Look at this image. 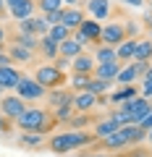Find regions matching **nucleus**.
Returning <instances> with one entry per match:
<instances>
[{
  "instance_id": "f257e3e1",
  "label": "nucleus",
  "mask_w": 152,
  "mask_h": 157,
  "mask_svg": "<svg viewBox=\"0 0 152 157\" xmlns=\"http://www.w3.org/2000/svg\"><path fill=\"white\" fill-rule=\"evenodd\" d=\"M95 141V134L92 131H60V134L50 136V141H47V147H50V152H55V155H71L73 149H79V147H87Z\"/></svg>"
},
{
  "instance_id": "f03ea898",
  "label": "nucleus",
  "mask_w": 152,
  "mask_h": 157,
  "mask_svg": "<svg viewBox=\"0 0 152 157\" xmlns=\"http://www.w3.org/2000/svg\"><path fill=\"white\" fill-rule=\"evenodd\" d=\"M55 123H58L55 115L47 110H40V107H26L24 115L16 121V126L21 131H37V134H47Z\"/></svg>"
},
{
  "instance_id": "7ed1b4c3",
  "label": "nucleus",
  "mask_w": 152,
  "mask_h": 157,
  "mask_svg": "<svg viewBox=\"0 0 152 157\" xmlns=\"http://www.w3.org/2000/svg\"><path fill=\"white\" fill-rule=\"evenodd\" d=\"M34 78H37V81H40V84L45 86L47 92H50V89H58V86H66V73L58 71L53 63L40 66L37 71H34Z\"/></svg>"
},
{
  "instance_id": "20e7f679",
  "label": "nucleus",
  "mask_w": 152,
  "mask_h": 157,
  "mask_svg": "<svg viewBox=\"0 0 152 157\" xmlns=\"http://www.w3.org/2000/svg\"><path fill=\"white\" fill-rule=\"evenodd\" d=\"M16 94L21 97V100L34 102V100H45V97H47V89L37 81V78H26V76H24L21 81H18V86H16Z\"/></svg>"
},
{
  "instance_id": "39448f33",
  "label": "nucleus",
  "mask_w": 152,
  "mask_h": 157,
  "mask_svg": "<svg viewBox=\"0 0 152 157\" xmlns=\"http://www.w3.org/2000/svg\"><path fill=\"white\" fill-rule=\"evenodd\" d=\"M100 34H102V26H100V24H97L95 18H92V21H89V18H84V21H81V26L76 29L71 37L76 39L79 45H84V47H87L89 42H97V39H100Z\"/></svg>"
},
{
  "instance_id": "423d86ee",
  "label": "nucleus",
  "mask_w": 152,
  "mask_h": 157,
  "mask_svg": "<svg viewBox=\"0 0 152 157\" xmlns=\"http://www.w3.org/2000/svg\"><path fill=\"white\" fill-rule=\"evenodd\" d=\"M121 107H123V110L129 113L131 123H139L142 118H144L147 113L152 110V100H150V97H142V94H139V97H134V100L123 102V105H121Z\"/></svg>"
},
{
  "instance_id": "0eeeda50",
  "label": "nucleus",
  "mask_w": 152,
  "mask_h": 157,
  "mask_svg": "<svg viewBox=\"0 0 152 157\" xmlns=\"http://www.w3.org/2000/svg\"><path fill=\"white\" fill-rule=\"evenodd\" d=\"M129 37V32H126L123 24H107V26H102V34H100V42L102 45H110V47H118L123 39Z\"/></svg>"
},
{
  "instance_id": "6e6552de",
  "label": "nucleus",
  "mask_w": 152,
  "mask_h": 157,
  "mask_svg": "<svg viewBox=\"0 0 152 157\" xmlns=\"http://www.w3.org/2000/svg\"><path fill=\"white\" fill-rule=\"evenodd\" d=\"M0 110L6 113L8 121H18L26 110V100H21L18 94H8L6 100H0Z\"/></svg>"
},
{
  "instance_id": "1a4fd4ad",
  "label": "nucleus",
  "mask_w": 152,
  "mask_h": 157,
  "mask_svg": "<svg viewBox=\"0 0 152 157\" xmlns=\"http://www.w3.org/2000/svg\"><path fill=\"white\" fill-rule=\"evenodd\" d=\"M97 100H100V97H97L95 92H89V89L76 92V94H73V110L76 113H89L92 107L97 105Z\"/></svg>"
},
{
  "instance_id": "9d476101",
  "label": "nucleus",
  "mask_w": 152,
  "mask_h": 157,
  "mask_svg": "<svg viewBox=\"0 0 152 157\" xmlns=\"http://www.w3.org/2000/svg\"><path fill=\"white\" fill-rule=\"evenodd\" d=\"M84 18H87V16H84V13H81L76 6L63 8V11H60V24H63L66 29H71V32H76V29L81 26V21H84Z\"/></svg>"
},
{
  "instance_id": "9b49d317",
  "label": "nucleus",
  "mask_w": 152,
  "mask_h": 157,
  "mask_svg": "<svg viewBox=\"0 0 152 157\" xmlns=\"http://www.w3.org/2000/svg\"><path fill=\"white\" fill-rule=\"evenodd\" d=\"M121 73V60H113V63H97L95 66V78H102V81H115Z\"/></svg>"
},
{
  "instance_id": "f8f14e48",
  "label": "nucleus",
  "mask_w": 152,
  "mask_h": 157,
  "mask_svg": "<svg viewBox=\"0 0 152 157\" xmlns=\"http://www.w3.org/2000/svg\"><path fill=\"white\" fill-rule=\"evenodd\" d=\"M121 128V123L115 121L113 115H107V118H100L95 123V128H92V134H95V139H105V136H110V134H115V131Z\"/></svg>"
},
{
  "instance_id": "ddd939ff",
  "label": "nucleus",
  "mask_w": 152,
  "mask_h": 157,
  "mask_svg": "<svg viewBox=\"0 0 152 157\" xmlns=\"http://www.w3.org/2000/svg\"><path fill=\"white\" fill-rule=\"evenodd\" d=\"M71 102H73V92L66 89V86H58V89L47 92V105H50L53 110L60 107V105H71Z\"/></svg>"
},
{
  "instance_id": "4468645a",
  "label": "nucleus",
  "mask_w": 152,
  "mask_h": 157,
  "mask_svg": "<svg viewBox=\"0 0 152 157\" xmlns=\"http://www.w3.org/2000/svg\"><path fill=\"white\" fill-rule=\"evenodd\" d=\"M95 66H97V60H95V55H87V52H81V55H76L71 60V71L73 73H95Z\"/></svg>"
},
{
  "instance_id": "2eb2a0df",
  "label": "nucleus",
  "mask_w": 152,
  "mask_h": 157,
  "mask_svg": "<svg viewBox=\"0 0 152 157\" xmlns=\"http://www.w3.org/2000/svg\"><path fill=\"white\" fill-rule=\"evenodd\" d=\"M87 13H89L95 21L110 16V0H87Z\"/></svg>"
},
{
  "instance_id": "dca6fc26",
  "label": "nucleus",
  "mask_w": 152,
  "mask_h": 157,
  "mask_svg": "<svg viewBox=\"0 0 152 157\" xmlns=\"http://www.w3.org/2000/svg\"><path fill=\"white\" fill-rule=\"evenodd\" d=\"M126 144H129V139L121 134V128L115 131V134H110V136H105V139H100V147H102L105 152H118V149H123Z\"/></svg>"
},
{
  "instance_id": "f3484780",
  "label": "nucleus",
  "mask_w": 152,
  "mask_h": 157,
  "mask_svg": "<svg viewBox=\"0 0 152 157\" xmlns=\"http://www.w3.org/2000/svg\"><path fill=\"white\" fill-rule=\"evenodd\" d=\"M21 78H24V76H21V73H18L13 66L0 68V86H3V89H16Z\"/></svg>"
},
{
  "instance_id": "a211bd4d",
  "label": "nucleus",
  "mask_w": 152,
  "mask_h": 157,
  "mask_svg": "<svg viewBox=\"0 0 152 157\" xmlns=\"http://www.w3.org/2000/svg\"><path fill=\"white\" fill-rule=\"evenodd\" d=\"M81 52H84V45H79L73 37L63 39L60 45H58V55H60V58H71V60H73V58L81 55Z\"/></svg>"
},
{
  "instance_id": "6ab92c4d",
  "label": "nucleus",
  "mask_w": 152,
  "mask_h": 157,
  "mask_svg": "<svg viewBox=\"0 0 152 157\" xmlns=\"http://www.w3.org/2000/svg\"><path fill=\"white\" fill-rule=\"evenodd\" d=\"M34 6H37L34 0H18L16 6H11V8H8V13H11V16L16 18V21H24V18H29V16L34 13Z\"/></svg>"
},
{
  "instance_id": "aec40b11",
  "label": "nucleus",
  "mask_w": 152,
  "mask_h": 157,
  "mask_svg": "<svg viewBox=\"0 0 152 157\" xmlns=\"http://www.w3.org/2000/svg\"><path fill=\"white\" fill-rule=\"evenodd\" d=\"M121 134L129 139V144H139V141L147 139V131L142 128L139 123H126V126H121Z\"/></svg>"
},
{
  "instance_id": "412c9836",
  "label": "nucleus",
  "mask_w": 152,
  "mask_h": 157,
  "mask_svg": "<svg viewBox=\"0 0 152 157\" xmlns=\"http://www.w3.org/2000/svg\"><path fill=\"white\" fill-rule=\"evenodd\" d=\"M134 97H139L136 86H134V84H123L118 92H113V94H110V102H113V105H123V102L134 100Z\"/></svg>"
},
{
  "instance_id": "4be33fe9",
  "label": "nucleus",
  "mask_w": 152,
  "mask_h": 157,
  "mask_svg": "<svg viewBox=\"0 0 152 157\" xmlns=\"http://www.w3.org/2000/svg\"><path fill=\"white\" fill-rule=\"evenodd\" d=\"M8 55H11L13 63H32L34 50H29V47H21V45H16V42H11V47H8Z\"/></svg>"
},
{
  "instance_id": "5701e85b",
  "label": "nucleus",
  "mask_w": 152,
  "mask_h": 157,
  "mask_svg": "<svg viewBox=\"0 0 152 157\" xmlns=\"http://www.w3.org/2000/svg\"><path fill=\"white\" fill-rule=\"evenodd\" d=\"M136 42H139V39H134V37H126L123 42H121V45L115 47V52H118V60H134Z\"/></svg>"
},
{
  "instance_id": "b1692460",
  "label": "nucleus",
  "mask_w": 152,
  "mask_h": 157,
  "mask_svg": "<svg viewBox=\"0 0 152 157\" xmlns=\"http://www.w3.org/2000/svg\"><path fill=\"white\" fill-rule=\"evenodd\" d=\"M95 60L97 63H113V60H118V52H115V47L100 42V45L95 47Z\"/></svg>"
},
{
  "instance_id": "393cba45",
  "label": "nucleus",
  "mask_w": 152,
  "mask_h": 157,
  "mask_svg": "<svg viewBox=\"0 0 152 157\" xmlns=\"http://www.w3.org/2000/svg\"><path fill=\"white\" fill-rule=\"evenodd\" d=\"M42 141H45V134H37V131H24V134L18 136V144H21V147H29V149L42 147Z\"/></svg>"
},
{
  "instance_id": "a878e982",
  "label": "nucleus",
  "mask_w": 152,
  "mask_h": 157,
  "mask_svg": "<svg viewBox=\"0 0 152 157\" xmlns=\"http://www.w3.org/2000/svg\"><path fill=\"white\" fill-rule=\"evenodd\" d=\"M134 60H152V39H139L136 42V52H134Z\"/></svg>"
},
{
  "instance_id": "bb28decb",
  "label": "nucleus",
  "mask_w": 152,
  "mask_h": 157,
  "mask_svg": "<svg viewBox=\"0 0 152 157\" xmlns=\"http://www.w3.org/2000/svg\"><path fill=\"white\" fill-rule=\"evenodd\" d=\"M13 42L21 45V47H29V50H34V52L40 50V37H34V34H16Z\"/></svg>"
},
{
  "instance_id": "cd10ccee",
  "label": "nucleus",
  "mask_w": 152,
  "mask_h": 157,
  "mask_svg": "<svg viewBox=\"0 0 152 157\" xmlns=\"http://www.w3.org/2000/svg\"><path fill=\"white\" fill-rule=\"evenodd\" d=\"M40 52L45 58H53L55 60L58 58V42H53L50 37H40Z\"/></svg>"
},
{
  "instance_id": "c85d7f7f",
  "label": "nucleus",
  "mask_w": 152,
  "mask_h": 157,
  "mask_svg": "<svg viewBox=\"0 0 152 157\" xmlns=\"http://www.w3.org/2000/svg\"><path fill=\"white\" fill-rule=\"evenodd\" d=\"M71 29H66V26H63V24H55V26H50V32H47V37H50L53 39V42H58V45H60V42H63V39H68V37H71Z\"/></svg>"
},
{
  "instance_id": "c756f323",
  "label": "nucleus",
  "mask_w": 152,
  "mask_h": 157,
  "mask_svg": "<svg viewBox=\"0 0 152 157\" xmlns=\"http://www.w3.org/2000/svg\"><path fill=\"white\" fill-rule=\"evenodd\" d=\"M37 8H40L42 13H58V11H63V0H37Z\"/></svg>"
},
{
  "instance_id": "7c9ffc66",
  "label": "nucleus",
  "mask_w": 152,
  "mask_h": 157,
  "mask_svg": "<svg viewBox=\"0 0 152 157\" xmlns=\"http://www.w3.org/2000/svg\"><path fill=\"white\" fill-rule=\"evenodd\" d=\"M89 81H92V76H89V73H73L71 86H73L76 92H84V89H89Z\"/></svg>"
},
{
  "instance_id": "2f4dec72",
  "label": "nucleus",
  "mask_w": 152,
  "mask_h": 157,
  "mask_svg": "<svg viewBox=\"0 0 152 157\" xmlns=\"http://www.w3.org/2000/svg\"><path fill=\"white\" fill-rule=\"evenodd\" d=\"M84 126H89V113H79V115H73L71 121H68V128L71 131H79V128H84Z\"/></svg>"
},
{
  "instance_id": "473e14b6",
  "label": "nucleus",
  "mask_w": 152,
  "mask_h": 157,
  "mask_svg": "<svg viewBox=\"0 0 152 157\" xmlns=\"http://www.w3.org/2000/svg\"><path fill=\"white\" fill-rule=\"evenodd\" d=\"M47 32H50L47 18L45 16H34V34H37V37H47Z\"/></svg>"
},
{
  "instance_id": "72a5a7b5",
  "label": "nucleus",
  "mask_w": 152,
  "mask_h": 157,
  "mask_svg": "<svg viewBox=\"0 0 152 157\" xmlns=\"http://www.w3.org/2000/svg\"><path fill=\"white\" fill-rule=\"evenodd\" d=\"M107 89H110V81H102V78H92L89 81V92H95L97 97H102Z\"/></svg>"
},
{
  "instance_id": "f704fd0d",
  "label": "nucleus",
  "mask_w": 152,
  "mask_h": 157,
  "mask_svg": "<svg viewBox=\"0 0 152 157\" xmlns=\"http://www.w3.org/2000/svg\"><path fill=\"white\" fill-rule=\"evenodd\" d=\"M18 34H34V16L18 21ZM34 37H37V34H34Z\"/></svg>"
},
{
  "instance_id": "c9c22d12",
  "label": "nucleus",
  "mask_w": 152,
  "mask_h": 157,
  "mask_svg": "<svg viewBox=\"0 0 152 157\" xmlns=\"http://www.w3.org/2000/svg\"><path fill=\"white\" fill-rule=\"evenodd\" d=\"M53 66H55L58 71H66V68H71V58H60L58 55L55 60H53Z\"/></svg>"
},
{
  "instance_id": "e433bc0d",
  "label": "nucleus",
  "mask_w": 152,
  "mask_h": 157,
  "mask_svg": "<svg viewBox=\"0 0 152 157\" xmlns=\"http://www.w3.org/2000/svg\"><path fill=\"white\" fill-rule=\"evenodd\" d=\"M6 66H13V60H11L6 47H0V68H6Z\"/></svg>"
},
{
  "instance_id": "4c0bfd02",
  "label": "nucleus",
  "mask_w": 152,
  "mask_h": 157,
  "mask_svg": "<svg viewBox=\"0 0 152 157\" xmlns=\"http://www.w3.org/2000/svg\"><path fill=\"white\" fill-rule=\"evenodd\" d=\"M139 126H142L144 131H152V110H150V113H147V115L139 121Z\"/></svg>"
},
{
  "instance_id": "58836bf2",
  "label": "nucleus",
  "mask_w": 152,
  "mask_h": 157,
  "mask_svg": "<svg viewBox=\"0 0 152 157\" xmlns=\"http://www.w3.org/2000/svg\"><path fill=\"white\" fill-rule=\"evenodd\" d=\"M142 97H152V81H144V86H142Z\"/></svg>"
},
{
  "instance_id": "ea45409f",
  "label": "nucleus",
  "mask_w": 152,
  "mask_h": 157,
  "mask_svg": "<svg viewBox=\"0 0 152 157\" xmlns=\"http://www.w3.org/2000/svg\"><path fill=\"white\" fill-rule=\"evenodd\" d=\"M121 3H126V6H131V8H142L144 6V0H121Z\"/></svg>"
},
{
  "instance_id": "a19ab883",
  "label": "nucleus",
  "mask_w": 152,
  "mask_h": 157,
  "mask_svg": "<svg viewBox=\"0 0 152 157\" xmlns=\"http://www.w3.org/2000/svg\"><path fill=\"white\" fill-rule=\"evenodd\" d=\"M129 157H152V155H150V152H147V149H136V152H131Z\"/></svg>"
},
{
  "instance_id": "79ce46f5",
  "label": "nucleus",
  "mask_w": 152,
  "mask_h": 157,
  "mask_svg": "<svg viewBox=\"0 0 152 157\" xmlns=\"http://www.w3.org/2000/svg\"><path fill=\"white\" fill-rule=\"evenodd\" d=\"M6 37H8V34H6V29H3V26H0V47H3V45H6Z\"/></svg>"
},
{
  "instance_id": "37998d69",
  "label": "nucleus",
  "mask_w": 152,
  "mask_h": 157,
  "mask_svg": "<svg viewBox=\"0 0 152 157\" xmlns=\"http://www.w3.org/2000/svg\"><path fill=\"white\" fill-rule=\"evenodd\" d=\"M6 11H8V6H6V0H0V18L6 16Z\"/></svg>"
},
{
  "instance_id": "c03bdc74",
  "label": "nucleus",
  "mask_w": 152,
  "mask_h": 157,
  "mask_svg": "<svg viewBox=\"0 0 152 157\" xmlns=\"http://www.w3.org/2000/svg\"><path fill=\"white\" fill-rule=\"evenodd\" d=\"M89 157H110V152H105V149H102V152H95V155H89Z\"/></svg>"
},
{
  "instance_id": "a18cd8bd",
  "label": "nucleus",
  "mask_w": 152,
  "mask_h": 157,
  "mask_svg": "<svg viewBox=\"0 0 152 157\" xmlns=\"http://www.w3.org/2000/svg\"><path fill=\"white\" fill-rule=\"evenodd\" d=\"M0 131H8V123H6V118H0Z\"/></svg>"
},
{
  "instance_id": "49530a36",
  "label": "nucleus",
  "mask_w": 152,
  "mask_h": 157,
  "mask_svg": "<svg viewBox=\"0 0 152 157\" xmlns=\"http://www.w3.org/2000/svg\"><path fill=\"white\" fill-rule=\"evenodd\" d=\"M144 81H152V66H150V71L144 73Z\"/></svg>"
},
{
  "instance_id": "de8ad7c7",
  "label": "nucleus",
  "mask_w": 152,
  "mask_h": 157,
  "mask_svg": "<svg viewBox=\"0 0 152 157\" xmlns=\"http://www.w3.org/2000/svg\"><path fill=\"white\" fill-rule=\"evenodd\" d=\"M16 3H18V0H6V6H8V8H11V6H16Z\"/></svg>"
},
{
  "instance_id": "09e8293b",
  "label": "nucleus",
  "mask_w": 152,
  "mask_h": 157,
  "mask_svg": "<svg viewBox=\"0 0 152 157\" xmlns=\"http://www.w3.org/2000/svg\"><path fill=\"white\" fill-rule=\"evenodd\" d=\"M63 3H68V6H76V3H79V0H63Z\"/></svg>"
},
{
  "instance_id": "8fccbe9b",
  "label": "nucleus",
  "mask_w": 152,
  "mask_h": 157,
  "mask_svg": "<svg viewBox=\"0 0 152 157\" xmlns=\"http://www.w3.org/2000/svg\"><path fill=\"white\" fill-rule=\"evenodd\" d=\"M147 141H150V144H152V131H147Z\"/></svg>"
},
{
  "instance_id": "3c124183",
  "label": "nucleus",
  "mask_w": 152,
  "mask_h": 157,
  "mask_svg": "<svg viewBox=\"0 0 152 157\" xmlns=\"http://www.w3.org/2000/svg\"><path fill=\"white\" fill-rule=\"evenodd\" d=\"M0 94H6V89H3V86H0Z\"/></svg>"
},
{
  "instance_id": "603ef678",
  "label": "nucleus",
  "mask_w": 152,
  "mask_h": 157,
  "mask_svg": "<svg viewBox=\"0 0 152 157\" xmlns=\"http://www.w3.org/2000/svg\"><path fill=\"white\" fill-rule=\"evenodd\" d=\"M147 6H150V8H152V0H147Z\"/></svg>"
},
{
  "instance_id": "864d4df0",
  "label": "nucleus",
  "mask_w": 152,
  "mask_h": 157,
  "mask_svg": "<svg viewBox=\"0 0 152 157\" xmlns=\"http://www.w3.org/2000/svg\"><path fill=\"white\" fill-rule=\"evenodd\" d=\"M66 157H76V155H66Z\"/></svg>"
},
{
  "instance_id": "5fc2aeb1",
  "label": "nucleus",
  "mask_w": 152,
  "mask_h": 157,
  "mask_svg": "<svg viewBox=\"0 0 152 157\" xmlns=\"http://www.w3.org/2000/svg\"><path fill=\"white\" fill-rule=\"evenodd\" d=\"M150 39H152V34H150Z\"/></svg>"
},
{
  "instance_id": "6e6d98bb",
  "label": "nucleus",
  "mask_w": 152,
  "mask_h": 157,
  "mask_svg": "<svg viewBox=\"0 0 152 157\" xmlns=\"http://www.w3.org/2000/svg\"><path fill=\"white\" fill-rule=\"evenodd\" d=\"M34 3H37V0H34Z\"/></svg>"
}]
</instances>
